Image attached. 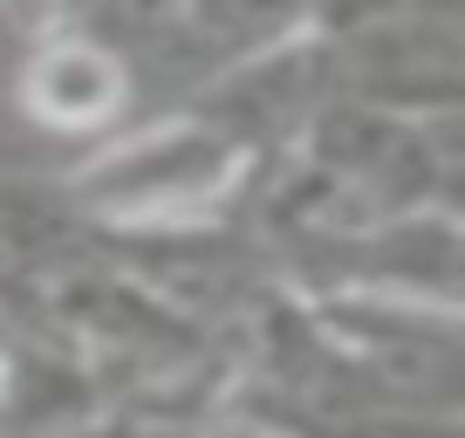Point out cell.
Here are the masks:
<instances>
[{
  "label": "cell",
  "instance_id": "1",
  "mask_svg": "<svg viewBox=\"0 0 465 438\" xmlns=\"http://www.w3.org/2000/svg\"><path fill=\"white\" fill-rule=\"evenodd\" d=\"M116 96H124V69H116L103 48H83V42L48 48V55L35 62V75H28V103L48 124H62V131L103 124L116 110Z\"/></svg>",
  "mask_w": 465,
  "mask_h": 438
}]
</instances>
